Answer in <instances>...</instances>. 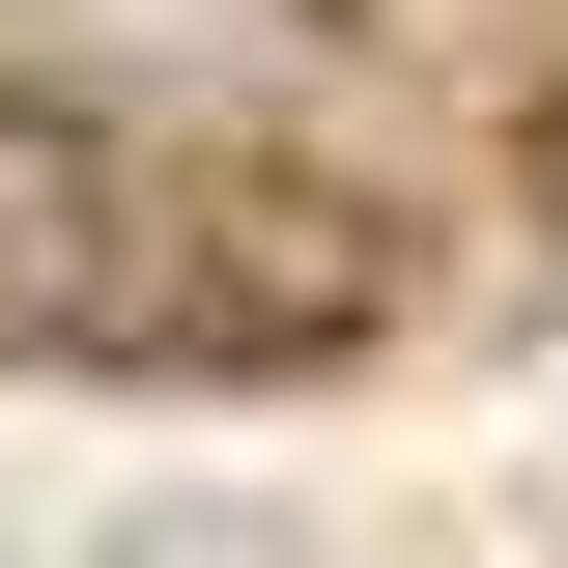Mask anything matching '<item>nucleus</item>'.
Instances as JSON below:
<instances>
[{
    "instance_id": "f257e3e1",
    "label": "nucleus",
    "mask_w": 568,
    "mask_h": 568,
    "mask_svg": "<svg viewBox=\"0 0 568 568\" xmlns=\"http://www.w3.org/2000/svg\"><path fill=\"white\" fill-rule=\"evenodd\" d=\"M369 227L313 171H200L114 85H0V369H313L369 342Z\"/></svg>"
}]
</instances>
